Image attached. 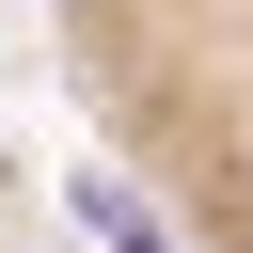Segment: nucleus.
Wrapping results in <instances>:
<instances>
[{
	"label": "nucleus",
	"instance_id": "1",
	"mask_svg": "<svg viewBox=\"0 0 253 253\" xmlns=\"http://www.w3.org/2000/svg\"><path fill=\"white\" fill-rule=\"evenodd\" d=\"M63 95L174 253H253V0H47Z\"/></svg>",
	"mask_w": 253,
	"mask_h": 253
}]
</instances>
